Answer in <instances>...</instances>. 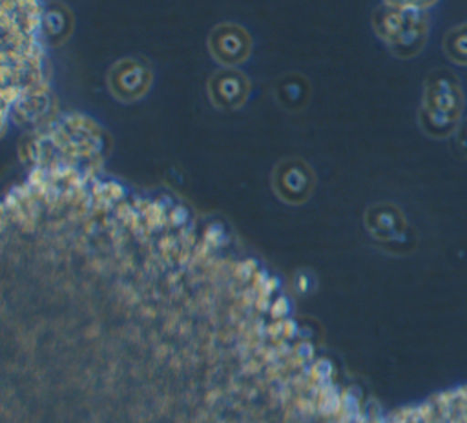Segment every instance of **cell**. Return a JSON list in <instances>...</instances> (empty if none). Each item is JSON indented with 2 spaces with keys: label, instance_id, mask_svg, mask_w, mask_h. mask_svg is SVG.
<instances>
[{
  "label": "cell",
  "instance_id": "obj_1",
  "mask_svg": "<svg viewBox=\"0 0 467 423\" xmlns=\"http://www.w3.org/2000/svg\"><path fill=\"white\" fill-rule=\"evenodd\" d=\"M40 0H2V113L16 124H35L49 113L42 55Z\"/></svg>",
  "mask_w": 467,
  "mask_h": 423
},
{
  "label": "cell",
  "instance_id": "obj_2",
  "mask_svg": "<svg viewBox=\"0 0 467 423\" xmlns=\"http://www.w3.org/2000/svg\"><path fill=\"white\" fill-rule=\"evenodd\" d=\"M463 111V91L458 77L443 67L431 71L423 84L420 126L432 137L451 135Z\"/></svg>",
  "mask_w": 467,
  "mask_h": 423
},
{
  "label": "cell",
  "instance_id": "obj_3",
  "mask_svg": "<svg viewBox=\"0 0 467 423\" xmlns=\"http://www.w3.org/2000/svg\"><path fill=\"white\" fill-rule=\"evenodd\" d=\"M372 29L394 57L412 58L427 42L429 15L425 9L383 4L372 13Z\"/></svg>",
  "mask_w": 467,
  "mask_h": 423
},
{
  "label": "cell",
  "instance_id": "obj_4",
  "mask_svg": "<svg viewBox=\"0 0 467 423\" xmlns=\"http://www.w3.org/2000/svg\"><path fill=\"white\" fill-rule=\"evenodd\" d=\"M108 89L119 102H137L153 84L151 64L142 57H124L108 69Z\"/></svg>",
  "mask_w": 467,
  "mask_h": 423
},
{
  "label": "cell",
  "instance_id": "obj_5",
  "mask_svg": "<svg viewBox=\"0 0 467 423\" xmlns=\"http://www.w3.org/2000/svg\"><path fill=\"white\" fill-rule=\"evenodd\" d=\"M254 40L250 33L234 22H221L208 35V51L224 67H237L252 55Z\"/></svg>",
  "mask_w": 467,
  "mask_h": 423
},
{
  "label": "cell",
  "instance_id": "obj_6",
  "mask_svg": "<svg viewBox=\"0 0 467 423\" xmlns=\"http://www.w3.org/2000/svg\"><path fill=\"white\" fill-rule=\"evenodd\" d=\"M206 89H208L210 102L217 109L234 111L246 104L252 86H250V78L241 69L221 66V69H217L208 78Z\"/></svg>",
  "mask_w": 467,
  "mask_h": 423
},
{
  "label": "cell",
  "instance_id": "obj_7",
  "mask_svg": "<svg viewBox=\"0 0 467 423\" xmlns=\"http://www.w3.org/2000/svg\"><path fill=\"white\" fill-rule=\"evenodd\" d=\"M275 193L292 204H299L310 197L314 188L312 168L301 159H285L274 170Z\"/></svg>",
  "mask_w": 467,
  "mask_h": 423
},
{
  "label": "cell",
  "instance_id": "obj_8",
  "mask_svg": "<svg viewBox=\"0 0 467 423\" xmlns=\"http://www.w3.org/2000/svg\"><path fill=\"white\" fill-rule=\"evenodd\" d=\"M42 40L47 47L66 44L75 29L73 11L60 0H47L42 5Z\"/></svg>",
  "mask_w": 467,
  "mask_h": 423
},
{
  "label": "cell",
  "instance_id": "obj_9",
  "mask_svg": "<svg viewBox=\"0 0 467 423\" xmlns=\"http://www.w3.org/2000/svg\"><path fill=\"white\" fill-rule=\"evenodd\" d=\"M272 93H274L275 102L283 109H286L290 113H299L310 102L312 86L305 75H301L297 71H288L275 78Z\"/></svg>",
  "mask_w": 467,
  "mask_h": 423
},
{
  "label": "cell",
  "instance_id": "obj_10",
  "mask_svg": "<svg viewBox=\"0 0 467 423\" xmlns=\"http://www.w3.org/2000/svg\"><path fill=\"white\" fill-rule=\"evenodd\" d=\"M443 51L452 62L467 66V24L452 27L445 35Z\"/></svg>",
  "mask_w": 467,
  "mask_h": 423
},
{
  "label": "cell",
  "instance_id": "obj_11",
  "mask_svg": "<svg viewBox=\"0 0 467 423\" xmlns=\"http://www.w3.org/2000/svg\"><path fill=\"white\" fill-rule=\"evenodd\" d=\"M438 0H383V4L398 5V7H414V9H429L434 5Z\"/></svg>",
  "mask_w": 467,
  "mask_h": 423
},
{
  "label": "cell",
  "instance_id": "obj_12",
  "mask_svg": "<svg viewBox=\"0 0 467 423\" xmlns=\"http://www.w3.org/2000/svg\"><path fill=\"white\" fill-rule=\"evenodd\" d=\"M458 142L463 146V148H467V120L460 126V129H458Z\"/></svg>",
  "mask_w": 467,
  "mask_h": 423
}]
</instances>
